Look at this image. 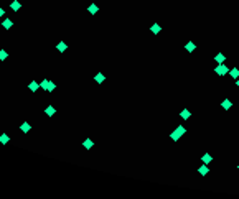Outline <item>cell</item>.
Listing matches in <instances>:
<instances>
[{
  "label": "cell",
  "instance_id": "cell-21",
  "mask_svg": "<svg viewBox=\"0 0 239 199\" xmlns=\"http://www.w3.org/2000/svg\"><path fill=\"white\" fill-rule=\"evenodd\" d=\"M223 107H224V109H229V107H231V100H224V102H223Z\"/></svg>",
  "mask_w": 239,
  "mask_h": 199
},
{
  "label": "cell",
  "instance_id": "cell-22",
  "mask_svg": "<svg viewBox=\"0 0 239 199\" xmlns=\"http://www.w3.org/2000/svg\"><path fill=\"white\" fill-rule=\"evenodd\" d=\"M181 117H183V119H188V117H190V112H188V110H183V112H181Z\"/></svg>",
  "mask_w": 239,
  "mask_h": 199
},
{
  "label": "cell",
  "instance_id": "cell-3",
  "mask_svg": "<svg viewBox=\"0 0 239 199\" xmlns=\"http://www.w3.org/2000/svg\"><path fill=\"white\" fill-rule=\"evenodd\" d=\"M185 132H186V130H185L183 127H178V128H176V132H173V133H172V138H173V140H178V137L183 135Z\"/></svg>",
  "mask_w": 239,
  "mask_h": 199
},
{
  "label": "cell",
  "instance_id": "cell-24",
  "mask_svg": "<svg viewBox=\"0 0 239 199\" xmlns=\"http://www.w3.org/2000/svg\"><path fill=\"white\" fill-rule=\"evenodd\" d=\"M237 87H239V81H237Z\"/></svg>",
  "mask_w": 239,
  "mask_h": 199
},
{
  "label": "cell",
  "instance_id": "cell-18",
  "mask_svg": "<svg viewBox=\"0 0 239 199\" xmlns=\"http://www.w3.org/2000/svg\"><path fill=\"white\" fill-rule=\"evenodd\" d=\"M152 31L155 33V35H157V33L160 31V25H157V23H155V25H152Z\"/></svg>",
  "mask_w": 239,
  "mask_h": 199
},
{
  "label": "cell",
  "instance_id": "cell-11",
  "mask_svg": "<svg viewBox=\"0 0 239 199\" xmlns=\"http://www.w3.org/2000/svg\"><path fill=\"white\" fill-rule=\"evenodd\" d=\"M0 142H2V143H8V142H10L7 133H2V135H0Z\"/></svg>",
  "mask_w": 239,
  "mask_h": 199
},
{
  "label": "cell",
  "instance_id": "cell-13",
  "mask_svg": "<svg viewBox=\"0 0 239 199\" xmlns=\"http://www.w3.org/2000/svg\"><path fill=\"white\" fill-rule=\"evenodd\" d=\"M7 58H8V53L5 51V49H0V59H2V61H5Z\"/></svg>",
  "mask_w": 239,
  "mask_h": 199
},
{
  "label": "cell",
  "instance_id": "cell-20",
  "mask_svg": "<svg viewBox=\"0 0 239 199\" xmlns=\"http://www.w3.org/2000/svg\"><path fill=\"white\" fill-rule=\"evenodd\" d=\"M206 173H208V166H206V165H203V166L200 168V175H206Z\"/></svg>",
  "mask_w": 239,
  "mask_h": 199
},
{
  "label": "cell",
  "instance_id": "cell-1",
  "mask_svg": "<svg viewBox=\"0 0 239 199\" xmlns=\"http://www.w3.org/2000/svg\"><path fill=\"white\" fill-rule=\"evenodd\" d=\"M40 87L45 89V91H48V92H53L56 86H55V82H51V81H48V79H43L41 84H40Z\"/></svg>",
  "mask_w": 239,
  "mask_h": 199
},
{
  "label": "cell",
  "instance_id": "cell-9",
  "mask_svg": "<svg viewBox=\"0 0 239 199\" xmlns=\"http://www.w3.org/2000/svg\"><path fill=\"white\" fill-rule=\"evenodd\" d=\"M56 48H58V51L64 53V51H66V48H68V46H66V43H64V41H59V43H58V46H56Z\"/></svg>",
  "mask_w": 239,
  "mask_h": 199
},
{
  "label": "cell",
  "instance_id": "cell-10",
  "mask_svg": "<svg viewBox=\"0 0 239 199\" xmlns=\"http://www.w3.org/2000/svg\"><path fill=\"white\" fill-rule=\"evenodd\" d=\"M87 10H89V13H91V15H94V13H97L99 7H97V5H94V3H92V5H89V8H87Z\"/></svg>",
  "mask_w": 239,
  "mask_h": 199
},
{
  "label": "cell",
  "instance_id": "cell-7",
  "mask_svg": "<svg viewBox=\"0 0 239 199\" xmlns=\"http://www.w3.org/2000/svg\"><path fill=\"white\" fill-rule=\"evenodd\" d=\"M28 87H30V91H32V92H36V91H38V89H40V84L36 82V81H32Z\"/></svg>",
  "mask_w": 239,
  "mask_h": 199
},
{
  "label": "cell",
  "instance_id": "cell-4",
  "mask_svg": "<svg viewBox=\"0 0 239 199\" xmlns=\"http://www.w3.org/2000/svg\"><path fill=\"white\" fill-rule=\"evenodd\" d=\"M2 26H4L5 30H10V28L13 26V21L10 20V18H5V20H2Z\"/></svg>",
  "mask_w": 239,
  "mask_h": 199
},
{
  "label": "cell",
  "instance_id": "cell-15",
  "mask_svg": "<svg viewBox=\"0 0 239 199\" xmlns=\"http://www.w3.org/2000/svg\"><path fill=\"white\" fill-rule=\"evenodd\" d=\"M104 79H106V77H104V74H96V82H104Z\"/></svg>",
  "mask_w": 239,
  "mask_h": 199
},
{
  "label": "cell",
  "instance_id": "cell-17",
  "mask_svg": "<svg viewBox=\"0 0 239 199\" xmlns=\"http://www.w3.org/2000/svg\"><path fill=\"white\" fill-rule=\"evenodd\" d=\"M186 49H188L190 53H193V51H195V44H193L191 41H190V43H186Z\"/></svg>",
  "mask_w": 239,
  "mask_h": 199
},
{
  "label": "cell",
  "instance_id": "cell-5",
  "mask_svg": "<svg viewBox=\"0 0 239 199\" xmlns=\"http://www.w3.org/2000/svg\"><path fill=\"white\" fill-rule=\"evenodd\" d=\"M10 8H12V10H13V12H18V10H20V8H22V3H20V2H18V0H13V2H12V3H10Z\"/></svg>",
  "mask_w": 239,
  "mask_h": 199
},
{
  "label": "cell",
  "instance_id": "cell-2",
  "mask_svg": "<svg viewBox=\"0 0 239 199\" xmlns=\"http://www.w3.org/2000/svg\"><path fill=\"white\" fill-rule=\"evenodd\" d=\"M216 72H218V74H219V76H226V74H227V72H229V71H227V68H226V66H224L223 63H221L219 66L216 68Z\"/></svg>",
  "mask_w": 239,
  "mask_h": 199
},
{
  "label": "cell",
  "instance_id": "cell-12",
  "mask_svg": "<svg viewBox=\"0 0 239 199\" xmlns=\"http://www.w3.org/2000/svg\"><path fill=\"white\" fill-rule=\"evenodd\" d=\"M214 59L221 64V63H224V61H226V58H224V54H221V53H219V54H216V58H214Z\"/></svg>",
  "mask_w": 239,
  "mask_h": 199
},
{
  "label": "cell",
  "instance_id": "cell-8",
  "mask_svg": "<svg viewBox=\"0 0 239 199\" xmlns=\"http://www.w3.org/2000/svg\"><path fill=\"white\" fill-rule=\"evenodd\" d=\"M45 112H46V115H48V117H53V115H55V112H56V110H55V107H53V105H48V107H46V110H45Z\"/></svg>",
  "mask_w": 239,
  "mask_h": 199
},
{
  "label": "cell",
  "instance_id": "cell-6",
  "mask_svg": "<svg viewBox=\"0 0 239 199\" xmlns=\"http://www.w3.org/2000/svg\"><path fill=\"white\" fill-rule=\"evenodd\" d=\"M20 130L23 132V133H28V132L32 130V125L28 124V122H23V124H22V127H20Z\"/></svg>",
  "mask_w": 239,
  "mask_h": 199
},
{
  "label": "cell",
  "instance_id": "cell-19",
  "mask_svg": "<svg viewBox=\"0 0 239 199\" xmlns=\"http://www.w3.org/2000/svg\"><path fill=\"white\" fill-rule=\"evenodd\" d=\"M211 160H213V158H211L209 155H204V156H203V163L208 165V163H211Z\"/></svg>",
  "mask_w": 239,
  "mask_h": 199
},
{
  "label": "cell",
  "instance_id": "cell-16",
  "mask_svg": "<svg viewBox=\"0 0 239 199\" xmlns=\"http://www.w3.org/2000/svg\"><path fill=\"white\" fill-rule=\"evenodd\" d=\"M84 148H87V150H89V148H92V140H84Z\"/></svg>",
  "mask_w": 239,
  "mask_h": 199
},
{
  "label": "cell",
  "instance_id": "cell-23",
  "mask_svg": "<svg viewBox=\"0 0 239 199\" xmlns=\"http://www.w3.org/2000/svg\"><path fill=\"white\" fill-rule=\"evenodd\" d=\"M4 15H5V10H4V8H2V7H0V18H2V16H4Z\"/></svg>",
  "mask_w": 239,
  "mask_h": 199
},
{
  "label": "cell",
  "instance_id": "cell-14",
  "mask_svg": "<svg viewBox=\"0 0 239 199\" xmlns=\"http://www.w3.org/2000/svg\"><path fill=\"white\" fill-rule=\"evenodd\" d=\"M229 74H231L232 77H239V69L237 68H232L231 71H229Z\"/></svg>",
  "mask_w": 239,
  "mask_h": 199
}]
</instances>
